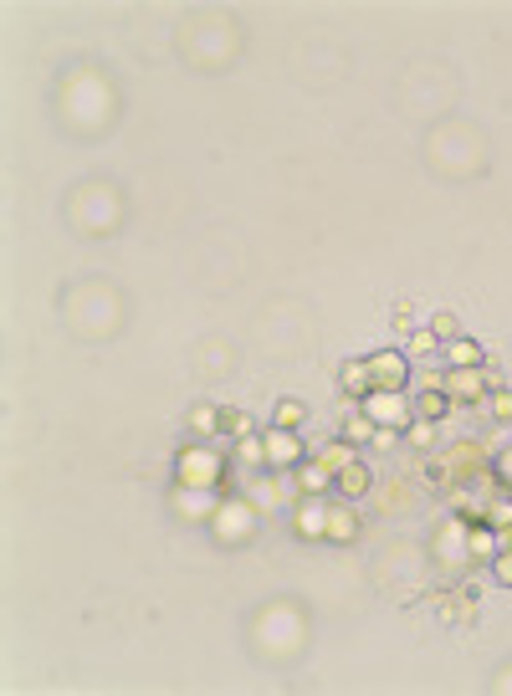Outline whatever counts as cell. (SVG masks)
I'll list each match as a JSON object with an SVG mask.
<instances>
[{"label":"cell","instance_id":"cell-23","mask_svg":"<svg viewBox=\"0 0 512 696\" xmlns=\"http://www.w3.org/2000/svg\"><path fill=\"white\" fill-rule=\"evenodd\" d=\"M221 430L231 435V441H241V435H256L251 415H241V410H221Z\"/></svg>","mask_w":512,"mask_h":696},{"label":"cell","instance_id":"cell-6","mask_svg":"<svg viewBox=\"0 0 512 696\" xmlns=\"http://www.w3.org/2000/svg\"><path fill=\"white\" fill-rule=\"evenodd\" d=\"M262 441H267V466H277V471H287V466L303 461V441H297V430L272 425V430H262Z\"/></svg>","mask_w":512,"mask_h":696},{"label":"cell","instance_id":"cell-27","mask_svg":"<svg viewBox=\"0 0 512 696\" xmlns=\"http://www.w3.org/2000/svg\"><path fill=\"white\" fill-rule=\"evenodd\" d=\"M272 425H282V430H297V425H303V405H297V400H282Z\"/></svg>","mask_w":512,"mask_h":696},{"label":"cell","instance_id":"cell-11","mask_svg":"<svg viewBox=\"0 0 512 696\" xmlns=\"http://www.w3.org/2000/svg\"><path fill=\"white\" fill-rule=\"evenodd\" d=\"M466 558L472 563H492L497 558V528L492 522H466Z\"/></svg>","mask_w":512,"mask_h":696},{"label":"cell","instance_id":"cell-19","mask_svg":"<svg viewBox=\"0 0 512 696\" xmlns=\"http://www.w3.org/2000/svg\"><path fill=\"white\" fill-rule=\"evenodd\" d=\"M318 461H323V466L338 476V471H344L349 461H359V456H354V446H349V441H328V446L318 451Z\"/></svg>","mask_w":512,"mask_h":696},{"label":"cell","instance_id":"cell-9","mask_svg":"<svg viewBox=\"0 0 512 696\" xmlns=\"http://www.w3.org/2000/svg\"><path fill=\"white\" fill-rule=\"evenodd\" d=\"M210 522H216V533H221V538H231V543H241V538L251 533V522H256V512H251L246 502H221V512H216V517H210Z\"/></svg>","mask_w":512,"mask_h":696},{"label":"cell","instance_id":"cell-25","mask_svg":"<svg viewBox=\"0 0 512 696\" xmlns=\"http://www.w3.org/2000/svg\"><path fill=\"white\" fill-rule=\"evenodd\" d=\"M190 425H195L200 435H216V430H221V410H210V405H200V410H190Z\"/></svg>","mask_w":512,"mask_h":696},{"label":"cell","instance_id":"cell-17","mask_svg":"<svg viewBox=\"0 0 512 696\" xmlns=\"http://www.w3.org/2000/svg\"><path fill=\"white\" fill-rule=\"evenodd\" d=\"M374 435H379V425H374L364 410L349 405V410H344V441H349V446H364V441H374Z\"/></svg>","mask_w":512,"mask_h":696},{"label":"cell","instance_id":"cell-2","mask_svg":"<svg viewBox=\"0 0 512 696\" xmlns=\"http://www.w3.org/2000/svg\"><path fill=\"white\" fill-rule=\"evenodd\" d=\"M497 384H502V374L487 369V364H482V369H446V374H441V395H446L451 405H482Z\"/></svg>","mask_w":512,"mask_h":696},{"label":"cell","instance_id":"cell-28","mask_svg":"<svg viewBox=\"0 0 512 696\" xmlns=\"http://www.w3.org/2000/svg\"><path fill=\"white\" fill-rule=\"evenodd\" d=\"M492 574H497V584H507V589H512V548H502V553L492 558Z\"/></svg>","mask_w":512,"mask_h":696},{"label":"cell","instance_id":"cell-22","mask_svg":"<svg viewBox=\"0 0 512 696\" xmlns=\"http://www.w3.org/2000/svg\"><path fill=\"white\" fill-rule=\"evenodd\" d=\"M405 441H410L415 451H431V446H436V420H415V425L405 430Z\"/></svg>","mask_w":512,"mask_h":696},{"label":"cell","instance_id":"cell-29","mask_svg":"<svg viewBox=\"0 0 512 696\" xmlns=\"http://www.w3.org/2000/svg\"><path fill=\"white\" fill-rule=\"evenodd\" d=\"M492 471H497V482H502V487L512 492V446H507V451H502V456L492 461Z\"/></svg>","mask_w":512,"mask_h":696},{"label":"cell","instance_id":"cell-21","mask_svg":"<svg viewBox=\"0 0 512 696\" xmlns=\"http://www.w3.org/2000/svg\"><path fill=\"white\" fill-rule=\"evenodd\" d=\"M482 405L492 410V420H502V425H512V389H507V384H497V389H492V395H487Z\"/></svg>","mask_w":512,"mask_h":696},{"label":"cell","instance_id":"cell-1","mask_svg":"<svg viewBox=\"0 0 512 696\" xmlns=\"http://www.w3.org/2000/svg\"><path fill=\"white\" fill-rule=\"evenodd\" d=\"M175 487H205V492H231V466L210 446H185L175 456Z\"/></svg>","mask_w":512,"mask_h":696},{"label":"cell","instance_id":"cell-24","mask_svg":"<svg viewBox=\"0 0 512 696\" xmlns=\"http://www.w3.org/2000/svg\"><path fill=\"white\" fill-rule=\"evenodd\" d=\"M436 348H441V338H436L431 328H420V333H410V354H415V359H431V354H436Z\"/></svg>","mask_w":512,"mask_h":696},{"label":"cell","instance_id":"cell-5","mask_svg":"<svg viewBox=\"0 0 512 696\" xmlns=\"http://www.w3.org/2000/svg\"><path fill=\"white\" fill-rule=\"evenodd\" d=\"M175 512L185 522H210L221 512V492H205V487H175Z\"/></svg>","mask_w":512,"mask_h":696},{"label":"cell","instance_id":"cell-3","mask_svg":"<svg viewBox=\"0 0 512 696\" xmlns=\"http://www.w3.org/2000/svg\"><path fill=\"white\" fill-rule=\"evenodd\" d=\"M359 405L379 430H410L415 425V405H410L405 389H374V395H364Z\"/></svg>","mask_w":512,"mask_h":696},{"label":"cell","instance_id":"cell-16","mask_svg":"<svg viewBox=\"0 0 512 696\" xmlns=\"http://www.w3.org/2000/svg\"><path fill=\"white\" fill-rule=\"evenodd\" d=\"M297 487H303L308 497H318V492H328L333 487V471L313 456V461H297Z\"/></svg>","mask_w":512,"mask_h":696},{"label":"cell","instance_id":"cell-4","mask_svg":"<svg viewBox=\"0 0 512 696\" xmlns=\"http://www.w3.org/2000/svg\"><path fill=\"white\" fill-rule=\"evenodd\" d=\"M369 379H374V389H405L410 384V359L400 348H379V354H369Z\"/></svg>","mask_w":512,"mask_h":696},{"label":"cell","instance_id":"cell-10","mask_svg":"<svg viewBox=\"0 0 512 696\" xmlns=\"http://www.w3.org/2000/svg\"><path fill=\"white\" fill-rule=\"evenodd\" d=\"M441 620H446V625L477 620V589H446V594H441Z\"/></svg>","mask_w":512,"mask_h":696},{"label":"cell","instance_id":"cell-14","mask_svg":"<svg viewBox=\"0 0 512 696\" xmlns=\"http://www.w3.org/2000/svg\"><path fill=\"white\" fill-rule=\"evenodd\" d=\"M441 348H446V369H482V364H487V354H482V348L466 338V333L451 338V343H441Z\"/></svg>","mask_w":512,"mask_h":696},{"label":"cell","instance_id":"cell-8","mask_svg":"<svg viewBox=\"0 0 512 696\" xmlns=\"http://www.w3.org/2000/svg\"><path fill=\"white\" fill-rule=\"evenodd\" d=\"M292 528H297V538H328V502L303 497L292 512Z\"/></svg>","mask_w":512,"mask_h":696},{"label":"cell","instance_id":"cell-18","mask_svg":"<svg viewBox=\"0 0 512 696\" xmlns=\"http://www.w3.org/2000/svg\"><path fill=\"white\" fill-rule=\"evenodd\" d=\"M236 466H267V441L262 435H241L236 441Z\"/></svg>","mask_w":512,"mask_h":696},{"label":"cell","instance_id":"cell-12","mask_svg":"<svg viewBox=\"0 0 512 696\" xmlns=\"http://www.w3.org/2000/svg\"><path fill=\"white\" fill-rule=\"evenodd\" d=\"M328 538L333 543H354L359 538V512L349 507V497L338 502V507H328Z\"/></svg>","mask_w":512,"mask_h":696},{"label":"cell","instance_id":"cell-20","mask_svg":"<svg viewBox=\"0 0 512 696\" xmlns=\"http://www.w3.org/2000/svg\"><path fill=\"white\" fill-rule=\"evenodd\" d=\"M415 410H420V420H441V415L451 410V400L441 395V389H420V400H415Z\"/></svg>","mask_w":512,"mask_h":696},{"label":"cell","instance_id":"cell-13","mask_svg":"<svg viewBox=\"0 0 512 696\" xmlns=\"http://www.w3.org/2000/svg\"><path fill=\"white\" fill-rule=\"evenodd\" d=\"M338 384H344V395H349V400H364V395H374L369 359H349L344 369H338Z\"/></svg>","mask_w":512,"mask_h":696},{"label":"cell","instance_id":"cell-15","mask_svg":"<svg viewBox=\"0 0 512 696\" xmlns=\"http://www.w3.org/2000/svg\"><path fill=\"white\" fill-rule=\"evenodd\" d=\"M333 487H338V492H344L349 502H359V497H364V492L374 487V476H369V466H364V461H349L344 471H338V476H333Z\"/></svg>","mask_w":512,"mask_h":696},{"label":"cell","instance_id":"cell-26","mask_svg":"<svg viewBox=\"0 0 512 696\" xmlns=\"http://www.w3.org/2000/svg\"><path fill=\"white\" fill-rule=\"evenodd\" d=\"M431 333H436L441 343H451V338H461V323H456V313H436V318H431Z\"/></svg>","mask_w":512,"mask_h":696},{"label":"cell","instance_id":"cell-7","mask_svg":"<svg viewBox=\"0 0 512 696\" xmlns=\"http://www.w3.org/2000/svg\"><path fill=\"white\" fill-rule=\"evenodd\" d=\"M436 553H441L446 569H461V563H472V558H466V517H461V512H456V517L446 522V528H441Z\"/></svg>","mask_w":512,"mask_h":696}]
</instances>
